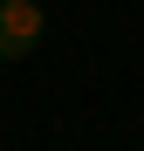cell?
Listing matches in <instances>:
<instances>
[{
    "label": "cell",
    "mask_w": 144,
    "mask_h": 151,
    "mask_svg": "<svg viewBox=\"0 0 144 151\" xmlns=\"http://www.w3.org/2000/svg\"><path fill=\"white\" fill-rule=\"evenodd\" d=\"M48 35V14L34 0H0V62H28Z\"/></svg>",
    "instance_id": "cell-1"
}]
</instances>
